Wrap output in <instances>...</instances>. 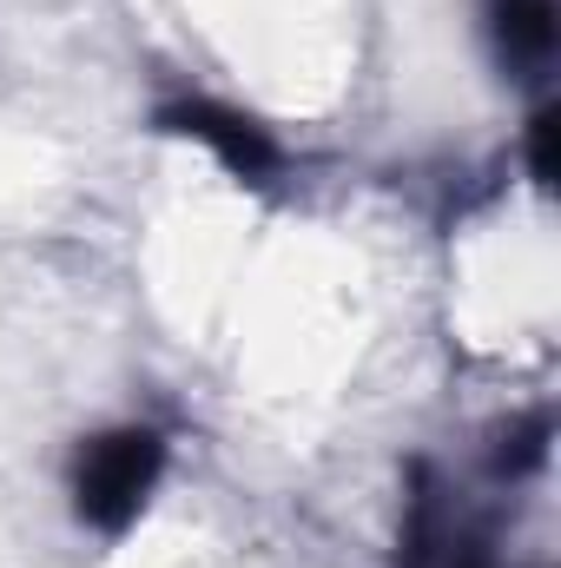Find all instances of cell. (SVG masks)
Returning a JSON list of instances; mask_svg holds the SVG:
<instances>
[{
  "label": "cell",
  "mask_w": 561,
  "mask_h": 568,
  "mask_svg": "<svg viewBox=\"0 0 561 568\" xmlns=\"http://www.w3.org/2000/svg\"><path fill=\"white\" fill-rule=\"evenodd\" d=\"M404 568H496L489 529L469 523L429 469H417V496L404 516Z\"/></svg>",
  "instance_id": "cell-3"
},
{
  "label": "cell",
  "mask_w": 561,
  "mask_h": 568,
  "mask_svg": "<svg viewBox=\"0 0 561 568\" xmlns=\"http://www.w3.org/2000/svg\"><path fill=\"white\" fill-rule=\"evenodd\" d=\"M489 53L509 80H549L561 47V7L555 0H482Z\"/></svg>",
  "instance_id": "cell-4"
},
{
  "label": "cell",
  "mask_w": 561,
  "mask_h": 568,
  "mask_svg": "<svg viewBox=\"0 0 561 568\" xmlns=\"http://www.w3.org/2000/svg\"><path fill=\"white\" fill-rule=\"evenodd\" d=\"M549 410H529V417H509V424L496 429V449H489V469L502 476V483H522V476H536L542 463H549Z\"/></svg>",
  "instance_id": "cell-5"
},
{
  "label": "cell",
  "mask_w": 561,
  "mask_h": 568,
  "mask_svg": "<svg viewBox=\"0 0 561 568\" xmlns=\"http://www.w3.org/2000/svg\"><path fill=\"white\" fill-rule=\"evenodd\" d=\"M172 463V443L159 424H106L80 436L73 463H67V496H73V523L93 536H126L145 516L159 476Z\"/></svg>",
  "instance_id": "cell-1"
},
{
  "label": "cell",
  "mask_w": 561,
  "mask_h": 568,
  "mask_svg": "<svg viewBox=\"0 0 561 568\" xmlns=\"http://www.w3.org/2000/svg\"><path fill=\"white\" fill-rule=\"evenodd\" d=\"M152 126L172 133V140H198L238 185H278L284 179V145L272 140V126H258L252 113H238L225 100H205V93L159 100L152 106Z\"/></svg>",
  "instance_id": "cell-2"
},
{
  "label": "cell",
  "mask_w": 561,
  "mask_h": 568,
  "mask_svg": "<svg viewBox=\"0 0 561 568\" xmlns=\"http://www.w3.org/2000/svg\"><path fill=\"white\" fill-rule=\"evenodd\" d=\"M555 100H536V113H529V126H522V165H529V179L536 185H555Z\"/></svg>",
  "instance_id": "cell-6"
}]
</instances>
